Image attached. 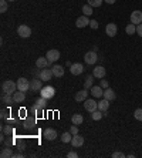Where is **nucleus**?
<instances>
[{
	"instance_id": "1",
	"label": "nucleus",
	"mask_w": 142,
	"mask_h": 158,
	"mask_svg": "<svg viewBox=\"0 0 142 158\" xmlns=\"http://www.w3.org/2000/svg\"><path fill=\"white\" fill-rule=\"evenodd\" d=\"M2 91L3 94H10V96H13L16 91H17V83H14L11 80H6L2 83Z\"/></svg>"
},
{
	"instance_id": "2",
	"label": "nucleus",
	"mask_w": 142,
	"mask_h": 158,
	"mask_svg": "<svg viewBox=\"0 0 142 158\" xmlns=\"http://www.w3.org/2000/svg\"><path fill=\"white\" fill-rule=\"evenodd\" d=\"M84 61L88 66L95 64V63L98 61V54H97V51H94V50L87 51V53H85V56H84Z\"/></svg>"
},
{
	"instance_id": "3",
	"label": "nucleus",
	"mask_w": 142,
	"mask_h": 158,
	"mask_svg": "<svg viewBox=\"0 0 142 158\" xmlns=\"http://www.w3.org/2000/svg\"><path fill=\"white\" fill-rule=\"evenodd\" d=\"M40 94H41V97L47 98V100H51V98L56 96V89L51 87V86H46V87H43Z\"/></svg>"
},
{
	"instance_id": "4",
	"label": "nucleus",
	"mask_w": 142,
	"mask_h": 158,
	"mask_svg": "<svg viewBox=\"0 0 142 158\" xmlns=\"http://www.w3.org/2000/svg\"><path fill=\"white\" fill-rule=\"evenodd\" d=\"M17 90H20V91H28L30 90V81H28L26 77H20L19 80H17Z\"/></svg>"
},
{
	"instance_id": "5",
	"label": "nucleus",
	"mask_w": 142,
	"mask_h": 158,
	"mask_svg": "<svg viewBox=\"0 0 142 158\" xmlns=\"http://www.w3.org/2000/svg\"><path fill=\"white\" fill-rule=\"evenodd\" d=\"M84 108L88 113H92L95 110H98V103L95 101V100H92V98H87L84 101Z\"/></svg>"
},
{
	"instance_id": "6",
	"label": "nucleus",
	"mask_w": 142,
	"mask_h": 158,
	"mask_svg": "<svg viewBox=\"0 0 142 158\" xmlns=\"http://www.w3.org/2000/svg\"><path fill=\"white\" fill-rule=\"evenodd\" d=\"M17 34H19L20 37L27 39L31 36V29L28 27V26H26V24H21V26H19V29H17Z\"/></svg>"
},
{
	"instance_id": "7",
	"label": "nucleus",
	"mask_w": 142,
	"mask_h": 158,
	"mask_svg": "<svg viewBox=\"0 0 142 158\" xmlns=\"http://www.w3.org/2000/svg\"><path fill=\"white\" fill-rule=\"evenodd\" d=\"M53 70L51 69H43V70H40V76H38V79L40 80H43V81H50V80L53 79Z\"/></svg>"
},
{
	"instance_id": "8",
	"label": "nucleus",
	"mask_w": 142,
	"mask_h": 158,
	"mask_svg": "<svg viewBox=\"0 0 142 158\" xmlns=\"http://www.w3.org/2000/svg\"><path fill=\"white\" fill-rule=\"evenodd\" d=\"M30 90L31 93H40L43 90V83L40 79H33L31 83H30Z\"/></svg>"
},
{
	"instance_id": "9",
	"label": "nucleus",
	"mask_w": 142,
	"mask_h": 158,
	"mask_svg": "<svg viewBox=\"0 0 142 158\" xmlns=\"http://www.w3.org/2000/svg\"><path fill=\"white\" fill-rule=\"evenodd\" d=\"M46 57H47L48 63L53 64V63H56L57 60H60V51L58 50H48L47 54H46Z\"/></svg>"
},
{
	"instance_id": "10",
	"label": "nucleus",
	"mask_w": 142,
	"mask_h": 158,
	"mask_svg": "<svg viewBox=\"0 0 142 158\" xmlns=\"http://www.w3.org/2000/svg\"><path fill=\"white\" fill-rule=\"evenodd\" d=\"M117 32H118V27L115 23H108L105 26V34L108 37H115L117 36Z\"/></svg>"
},
{
	"instance_id": "11",
	"label": "nucleus",
	"mask_w": 142,
	"mask_h": 158,
	"mask_svg": "<svg viewBox=\"0 0 142 158\" xmlns=\"http://www.w3.org/2000/svg\"><path fill=\"white\" fill-rule=\"evenodd\" d=\"M131 23H134L135 26L142 23V12L141 10H135L131 13Z\"/></svg>"
},
{
	"instance_id": "12",
	"label": "nucleus",
	"mask_w": 142,
	"mask_h": 158,
	"mask_svg": "<svg viewBox=\"0 0 142 158\" xmlns=\"http://www.w3.org/2000/svg\"><path fill=\"white\" fill-rule=\"evenodd\" d=\"M70 71L73 76H80V74H82V71H84V66L81 64V63H74V64L70 67Z\"/></svg>"
},
{
	"instance_id": "13",
	"label": "nucleus",
	"mask_w": 142,
	"mask_h": 158,
	"mask_svg": "<svg viewBox=\"0 0 142 158\" xmlns=\"http://www.w3.org/2000/svg\"><path fill=\"white\" fill-rule=\"evenodd\" d=\"M71 145H73L74 148L82 147V145H84V137H81L80 134L73 135V140H71Z\"/></svg>"
},
{
	"instance_id": "14",
	"label": "nucleus",
	"mask_w": 142,
	"mask_h": 158,
	"mask_svg": "<svg viewBox=\"0 0 142 158\" xmlns=\"http://www.w3.org/2000/svg\"><path fill=\"white\" fill-rule=\"evenodd\" d=\"M44 138L47 141H54L57 138V131L54 128H46L44 130Z\"/></svg>"
},
{
	"instance_id": "15",
	"label": "nucleus",
	"mask_w": 142,
	"mask_h": 158,
	"mask_svg": "<svg viewBox=\"0 0 142 158\" xmlns=\"http://www.w3.org/2000/svg\"><path fill=\"white\" fill-rule=\"evenodd\" d=\"M91 20L88 19V16H81V17H78L76 22V26L78 29H82V27H87L88 24H90Z\"/></svg>"
},
{
	"instance_id": "16",
	"label": "nucleus",
	"mask_w": 142,
	"mask_h": 158,
	"mask_svg": "<svg viewBox=\"0 0 142 158\" xmlns=\"http://www.w3.org/2000/svg\"><path fill=\"white\" fill-rule=\"evenodd\" d=\"M105 74H107V71H105V69L102 66H97L94 69V71H92V76L95 79H104Z\"/></svg>"
},
{
	"instance_id": "17",
	"label": "nucleus",
	"mask_w": 142,
	"mask_h": 158,
	"mask_svg": "<svg viewBox=\"0 0 142 158\" xmlns=\"http://www.w3.org/2000/svg\"><path fill=\"white\" fill-rule=\"evenodd\" d=\"M91 94H92V97H95V98L104 97V89H102L101 86H92V89H91Z\"/></svg>"
},
{
	"instance_id": "18",
	"label": "nucleus",
	"mask_w": 142,
	"mask_h": 158,
	"mask_svg": "<svg viewBox=\"0 0 142 158\" xmlns=\"http://www.w3.org/2000/svg\"><path fill=\"white\" fill-rule=\"evenodd\" d=\"M48 66H50V63H48L47 57H38L37 60H36V67L40 69V70L46 69V67H48Z\"/></svg>"
},
{
	"instance_id": "19",
	"label": "nucleus",
	"mask_w": 142,
	"mask_h": 158,
	"mask_svg": "<svg viewBox=\"0 0 142 158\" xmlns=\"http://www.w3.org/2000/svg\"><path fill=\"white\" fill-rule=\"evenodd\" d=\"M13 98H14V103H16V104H20V103H23L24 100H26V94H24V91L17 90V91L13 94Z\"/></svg>"
},
{
	"instance_id": "20",
	"label": "nucleus",
	"mask_w": 142,
	"mask_h": 158,
	"mask_svg": "<svg viewBox=\"0 0 142 158\" xmlns=\"http://www.w3.org/2000/svg\"><path fill=\"white\" fill-rule=\"evenodd\" d=\"M87 97H88V90H81V91H78V93L76 94V101L77 103H81V101H85L87 100Z\"/></svg>"
},
{
	"instance_id": "21",
	"label": "nucleus",
	"mask_w": 142,
	"mask_h": 158,
	"mask_svg": "<svg viewBox=\"0 0 142 158\" xmlns=\"http://www.w3.org/2000/svg\"><path fill=\"white\" fill-rule=\"evenodd\" d=\"M51 70H53V74H54V77H63V76H64V69H63V66L54 64L51 67Z\"/></svg>"
},
{
	"instance_id": "22",
	"label": "nucleus",
	"mask_w": 142,
	"mask_h": 158,
	"mask_svg": "<svg viewBox=\"0 0 142 158\" xmlns=\"http://www.w3.org/2000/svg\"><path fill=\"white\" fill-rule=\"evenodd\" d=\"M104 98H107L108 101H114L115 98H117V96H115V91H114L112 89H105L104 90Z\"/></svg>"
},
{
	"instance_id": "23",
	"label": "nucleus",
	"mask_w": 142,
	"mask_h": 158,
	"mask_svg": "<svg viewBox=\"0 0 142 158\" xmlns=\"http://www.w3.org/2000/svg\"><path fill=\"white\" fill-rule=\"evenodd\" d=\"M109 103H111V101H108L107 98L102 97V100H99V101H98V110H101L102 113L107 111V110L109 108Z\"/></svg>"
},
{
	"instance_id": "24",
	"label": "nucleus",
	"mask_w": 142,
	"mask_h": 158,
	"mask_svg": "<svg viewBox=\"0 0 142 158\" xmlns=\"http://www.w3.org/2000/svg\"><path fill=\"white\" fill-rule=\"evenodd\" d=\"M2 103H3V104H7V106L16 104V103H14L13 96H10V94H3V96H2Z\"/></svg>"
},
{
	"instance_id": "25",
	"label": "nucleus",
	"mask_w": 142,
	"mask_h": 158,
	"mask_svg": "<svg viewBox=\"0 0 142 158\" xmlns=\"http://www.w3.org/2000/svg\"><path fill=\"white\" fill-rule=\"evenodd\" d=\"M94 79H95V77L92 74L85 77V81H84V89L85 90H91V89H92V81H94Z\"/></svg>"
},
{
	"instance_id": "26",
	"label": "nucleus",
	"mask_w": 142,
	"mask_h": 158,
	"mask_svg": "<svg viewBox=\"0 0 142 158\" xmlns=\"http://www.w3.org/2000/svg\"><path fill=\"white\" fill-rule=\"evenodd\" d=\"M82 121H84V117L81 116V114H78V113L71 117V123H73V124H76V126H80V124H82Z\"/></svg>"
},
{
	"instance_id": "27",
	"label": "nucleus",
	"mask_w": 142,
	"mask_h": 158,
	"mask_svg": "<svg viewBox=\"0 0 142 158\" xmlns=\"http://www.w3.org/2000/svg\"><path fill=\"white\" fill-rule=\"evenodd\" d=\"M36 106H37L38 108H46V106H47V98H44V97H40V98H37L36 100V103H34Z\"/></svg>"
},
{
	"instance_id": "28",
	"label": "nucleus",
	"mask_w": 142,
	"mask_h": 158,
	"mask_svg": "<svg viewBox=\"0 0 142 158\" xmlns=\"http://www.w3.org/2000/svg\"><path fill=\"white\" fill-rule=\"evenodd\" d=\"M0 157H2V158H10V157H13L11 148H10V147H6V148H3V150H2V153H0Z\"/></svg>"
},
{
	"instance_id": "29",
	"label": "nucleus",
	"mask_w": 142,
	"mask_h": 158,
	"mask_svg": "<svg viewBox=\"0 0 142 158\" xmlns=\"http://www.w3.org/2000/svg\"><path fill=\"white\" fill-rule=\"evenodd\" d=\"M102 117H104V114H102V111H101V110H95V111L91 113V118H92L94 121L101 120Z\"/></svg>"
},
{
	"instance_id": "30",
	"label": "nucleus",
	"mask_w": 142,
	"mask_h": 158,
	"mask_svg": "<svg viewBox=\"0 0 142 158\" xmlns=\"http://www.w3.org/2000/svg\"><path fill=\"white\" fill-rule=\"evenodd\" d=\"M33 127H36V120L34 118H27V120L24 121V128L26 130H30Z\"/></svg>"
},
{
	"instance_id": "31",
	"label": "nucleus",
	"mask_w": 142,
	"mask_h": 158,
	"mask_svg": "<svg viewBox=\"0 0 142 158\" xmlns=\"http://www.w3.org/2000/svg\"><path fill=\"white\" fill-rule=\"evenodd\" d=\"M71 140H73V134H71L70 131H68V133H63L61 134V141L64 143V144L71 143Z\"/></svg>"
},
{
	"instance_id": "32",
	"label": "nucleus",
	"mask_w": 142,
	"mask_h": 158,
	"mask_svg": "<svg viewBox=\"0 0 142 158\" xmlns=\"http://www.w3.org/2000/svg\"><path fill=\"white\" fill-rule=\"evenodd\" d=\"M30 111H31V114H34V116H41V114H44V110H43V108H38L36 104L31 106Z\"/></svg>"
},
{
	"instance_id": "33",
	"label": "nucleus",
	"mask_w": 142,
	"mask_h": 158,
	"mask_svg": "<svg viewBox=\"0 0 142 158\" xmlns=\"http://www.w3.org/2000/svg\"><path fill=\"white\" fill-rule=\"evenodd\" d=\"M125 32H127V34L132 36L134 33H137V26H135L134 23H129V24L127 26V27H125Z\"/></svg>"
},
{
	"instance_id": "34",
	"label": "nucleus",
	"mask_w": 142,
	"mask_h": 158,
	"mask_svg": "<svg viewBox=\"0 0 142 158\" xmlns=\"http://www.w3.org/2000/svg\"><path fill=\"white\" fill-rule=\"evenodd\" d=\"M82 13H84V16H88L90 17L91 14H92V7L90 5H84L82 6Z\"/></svg>"
},
{
	"instance_id": "35",
	"label": "nucleus",
	"mask_w": 142,
	"mask_h": 158,
	"mask_svg": "<svg viewBox=\"0 0 142 158\" xmlns=\"http://www.w3.org/2000/svg\"><path fill=\"white\" fill-rule=\"evenodd\" d=\"M102 2H104V0H88V5H90L91 7H99V6L102 5Z\"/></svg>"
},
{
	"instance_id": "36",
	"label": "nucleus",
	"mask_w": 142,
	"mask_h": 158,
	"mask_svg": "<svg viewBox=\"0 0 142 158\" xmlns=\"http://www.w3.org/2000/svg\"><path fill=\"white\" fill-rule=\"evenodd\" d=\"M134 117H135V120L142 121V108H137L134 113Z\"/></svg>"
},
{
	"instance_id": "37",
	"label": "nucleus",
	"mask_w": 142,
	"mask_h": 158,
	"mask_svg": "<svg viewBox=\"0 0 142 158\" xmlns=\"http://www.w3.org/2000/svg\"><path fill=\"white\" fill-rule=\"evenodd\" d=\"M0 12L2 13L7 12V0H0Z\"/></svg>"
},
{
	"instance_id": "38",
	"label": "nucleus",
	"mask_w": 142,
	"mask_h": 158,
	"mask_svg": "<svg viewBox=\"0 0 142 158\" xmlns=\"http://www.w3.org/2000/svg\"><path fill=\"white\" fill-rule=\"evenodd\" d=\"M3 134H6V135H11L13 134V128L11 127H9V126H3Z\"/></svg>"
},
{
	"instance_id": "39",
	"label": "nucleus",
	"mask_w": 142,
	"mask_h": 158,
	"mask_svg": "<svg viewBox=\"0 0 142 158\" xmlns=\"http://www.w3.org/2000/svg\"><path fill=\"white\" fill-rule=\"evenodd\" d=\"M70 133L73 135H77V134H78V127H77L76 124H73V126H71V128H70Z\"/></svg>"
},
{
	"instance_id": "40",
	"label": "nucleus",
	"mask_w": 142,
	"mask_h": 158,
	"mask_svg": "<svg viewBox=\"0 0 142 158\" xmlns=\"http://www.w3.org/2000/svg\"><path fill=\"white\" fill-rule=\"evenodd\" d=\"M90 27L94 29V30H97V29H98V22H97V20H91V22H90Z\"/></svg>"
},
{
	"instance_id": "41",
	"label": "nucleus",
	"mask_w": 142,
	"mask_h": 158,
	"mask_svg": "<svg viewBox=\"0 0 142 158\" xmlns=\"http://www.w3.org/2000/svg\"><path fill=\"white\" fill-rule=\"evenodd\" d=\"M2 118H3V120H7V118H9V114H7V110H5V108L2 110Z\"/></svg>"
},
{
	"instance_id": "42",
	"label": "nucleus",
	"mask_w": 142,
	"mask_h": 158,
	"mask_svg": "<svg viewBox=\"0 0 142 158\" xmlns=\"http://www.w3.org/2000/svg\"><path fill=\"white\" fill-rule=\"evenodd\" d=\"M99 86H101L102 89H108V81H107V80H101Z\"/></svg>"
},
{
	"instance_id": "43",
	"label": "nucleus",
	"mask_w": 142,
	"mask_h": 158,
	"mask_svg": "<svg viewBox=\"0 0 142 158\" xmlns=\"http://www.w3.org/2000/svg\"><path fill=\"white\" fill-rule=\"evenodd\" d=\"M67 157H68V158H77V157H78V154L74 153V151H70V153L67 154Z\"/></svg>"
},
{
	"instance_id": "44",
	"label": "nucleus",
	"mask_w": 142,
	"mask_h": 158,
	"mask_svg": "<svg viewBox=\"0 0 142 158\" xmlns=\"http://www.w3.org/2000/svg\"><path fill=\"white\" fill-rule=\"evenodd\" d=\"M137 33H138V36H141L142 37V23L137 26Z\"/></svg>"
},
{
	"instance_id": "45",
	"label": "nucleus",
	"mask_w": 142,
	"mask_h": 158,
	"mask_svg": "<svg viewBox=\"0 0 142 158\" xmlns=\"http://www.w3.org/2000/svg\"><path fill=\"white\" fill-rule=\"evenodd\" d=\"M125 155H124L122 153H114L112 154V158H124Z\"/></svg>"
},
{
	"instance_id": "46",
	"label": "nucleus",
	"mask_w": 142,
	"mask_h": 158,
	"mask_svg": "<svg viewBox=\"0 0 142 158\" xmlns=\"http://www.w3.org/2000/svg\"><path fill=\"white\" fill-rule=\"evenodd\" d=\"M13 157H14V158H21V157H23V153H17V154H13Z\"/></svg>"
},
{
	"instance_id": "47",
	"label": "nucleus",
	"mask_w": 142,
	"mask_h": 158,
	"mask_svg": "<svg viewBox=\"0 0 142 158\" xmlns=\"http://www.w3.org/2000/svg\"><path fill=\"white\" fill-rule=\"evenodd\" d=\"M104 2H105V3H108V5H114L117 0H104Z\"/></svg>"
},
{
	"instance_id": "48",
	"label": "nucleus",
	"mask_w": 142,
	"mask_h": 158,
	"mask_svg": "<svg viewBox=\"0 0 142 158\" xmlns=\"http://www.w3.org/2000/svg\"><path fill=\"white\" fill-rule=\"evenodd\" d=\"M9 2H14V0H9Z\"/></svg>"
}]
</instances>
